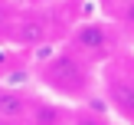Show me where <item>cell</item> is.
I'll use <instances>...</instances> for the list:
<instances>
[{
  "instance_id": "8992f818",
  "label": "cell",
  "mask_w": 134,
  "mask_h": 125,
  "mask_svg": "<svg viewBox=\"0 0 134 125\" xmlns=\"http://www.w3.org/2000/svg\"><path fill=\"white\" fill-rule=\"evenodd\" d=\"M26 115H30V125H65V122H69L65 112L59 109V105H52V102L33 105V112H26Z\"/></svg>"
},
{
  "instance_id": "5b68a950",
  "label": "cell",
  "mask_w": 134,
  "mask_h": 125,
  "mask_svg": "<svg viewBox=\"0 0 134 125\" xmlns=\"http://www.w3.org/2000/svg\"><path fill=\"white\" fill-rule=\"evenodd\" d=\"M26 112H30V102H26L20 92H13V89H0V118L16 122V118H26Z\"/></svg>"
},
{
  "instance_id": "7c38bea8",
  "label": "cell",
  "mask_w": 134,
  "mask_h": 125,
  "mask_svg": "<svg viewBox=\"0 0 134 125\" xmlns=\"http://www.w3.org/2000/svg\"><path fill=\"white\" fill-rule=\"evenodd\" d=\"M0 3H7V0H0Z\"/></svg>"
},
{
  "instance_id": "6da1fadb",
  "label": "cell",
  "mask_w": 134,
  "mask_h": 125,
  "mask_svg": "<svg viewBox=\"0 0 134 125\" xmlns=\"http://www.w3.org/2000/svg\"><path fill=\"white\" fill-rule=\"evenodd\" d=\"M39 79L49 86L52 92L62 96H82L88 89V66L75 56V53H56L52 59H46Z\"/></svg>"
},
{
  "instance_id": "3957f363",
  "label": "cell",
  "mask_w": 134,
  "mask_h": 125,
  "mask_svg": "<svg viewBox=\"0 0 134 125\" xmlns=\"http://www.w3.org/2000/svg\"><path fill=\"white\" fill-rule=\"evenodd\" d=\"M111 43L115 39H111L108 26H102V23H82L72 33V49L85 53V56H108Z\"/></svg>"
},
{
  "instance_id": "8fae6325",
  "label": "cell",
  "mask_w": 134,
  "mask_h": 125,
  "mask_svg": "<svg viewBox=\"0 0 134 125\" xmlns=\"http://www.w3.org/2000/svg\"><path fill=\"white\" fill-rule=\"evenodd\" d=\"M0 125H13V122H10V118H0Z\"/></svg>"
},
{
  "instance_id": "277c9868",
  "label": "cell",
  "mask_w": 134,
  "mask_h": 125,
  "mask_svg": "<svg viewBox=\"0 0 134 125\" xmlns=\"http://www.w3.org/2000/svg\"><path fill=\"white\" fill-rule=\"evenodd\" d=\"M46 33H49V23H46L43 17H36V13H30V17L16 20V26L10 30V36H13L16 46H39L46 39Z\"/></svg>"
},
{
  "instance_id": "ba28073f",
  "label": "cell",
  "mask_w": 134,
  "mask_h": 125,
  "mask_svg": "<svg viewBox=\"0 0 134 125\" xmlns=\"http://www.w3.org/2000/svg\"><path fill=\"white\" fill-rule=\"evenodd\" d=\"M121 23L124 26H134V0H124V3H121Z\"/></svg>"
},
{
  "instance_id": "52a82bcc",
  "label": "cell",
  "mask_w": 134,
  "mask_h": 125,
  "mask_svg": "<svg viewBox=\"0 0 134 125\" xmlns=\"http://www.w3.org/2000/svg\"><path fill=\"white\" fill-rule=\"evenodd\" d=\"M65 125H108V122H105L102 115H92V112H79V115H72Z\"/></svg>"
},
{
  "instance_id": "9c48e42d",
  "label": "cell",
  "mask_w": 134,
  "mask_h": 125,
  "mask_svg": "<svg viewBox=\"0 0 134 125\" xmlns=\"http://www.w3.org/2000/svg\"><path fill=\"white\" fill-rule=\"evenodd\" d=\"M7 30H10V10L0 3V36H7Z\"/></svg>"
},
{
  "instance_id": "30bf717a",
  "label": "cell",
  "mask_w": 134,
  "mask_h": 125,
  "mask_svg": "<svg viewBox=\"0 0 134 125\" xmlns=\"http://www.w3.org/2000/svg\"><path fill=\"white\" fill-rule=\"evenodd\" d=\"M102 3H105V7H121L124 0H102Z\"/></svg>"
},
{
  "instance_id": "7a4b0ae2",
  "label": "cell",
  "mask_w": 134,
  "mask_h": 125,
  "mask_svg": "<svg viewBox=\"0 0 134 125\" xmlns=\"http://www.w3.org/2000/svg\"><path fill=\"white\" fill-rule=\"evenodd\" d=\"M105 89H108V99L124 118H134V72H118L108 66L105 72Z\"/></svg>"
}]
</instances>
